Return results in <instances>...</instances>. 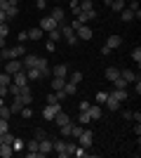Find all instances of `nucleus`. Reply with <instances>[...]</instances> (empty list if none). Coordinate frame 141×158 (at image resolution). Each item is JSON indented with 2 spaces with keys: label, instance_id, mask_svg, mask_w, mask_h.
<instances>
[{
  "label": "nucleus",
  "instance_id": "1",
  "mask_svg": "<svg viewBox=\"0 0 141 158\" xmlns=\"http://www.w3.org/2000/svg\"><path fill=\"white\" fill-rule=\"evenodd\" d=\"M59 31H61V38L66 40L68 45H75V43H78V35H75V31L71 28V24H61Z\"/></svg>",
  "mask_w": 141,
  "mask_h": 158
},
{
  "label": "nucleus",
  "instance_id": "2",
  "mask_svg": "<svg viewBox=\"0 0 141 158\" xmlns=\"http://www.w3.org/2000/svg\"><path fill=\"white\" fill-rule=\"evenodd\" d=\"M14 99H17L21 106H31V104H33V94H31V87H21V92H19V94H14Z\"/></svg>",
  "mask_w": 141,
  "mask_h": 158
},
{
  "label": "nucleus",
  "instance_id": "3",
  "mask_svg": "<svg viewBox=\"0 0 141 158\" xmlns=\"http://www.w3.org/2000/svg\"><path fill=\"white\" fill-rule=\"evenodd\" d=\"M94 142V132L92 130H82L80 135H78V146H82V149H89Z\"/></svg>",
  "mask_w": 141,
  "mask_h": 158
},
{
  "label": "nucleus",
  "instance_id": "4",
  "mask_svg": "<svg viewBox=\"0 0 141 158\" xmlns=\"http://www.w3.org/2000/svg\"><path fill=\"white\" fill-rule=\"evenodd\" d=\"M61 111V102H57V104H47L45 109H42V118L45 120H54V116Z\"/></svg>",
  "mask_w": 141,
  "mask_h": 158
},
{
  "label": "nucleus",
  "instance_id": "5",
  "mask_svg": "<svg viewBox=\"0 0 141 158\" xmlns=\"http://www.w3.org/2000/svg\"><path fill=\"white\" fill-rule=\"evenodd\" d=\"M12 83L14 85H19V87H28V76H26V69H21V71H17V73H12Z\"/></svg>",
  "mask_w": 141,
  "mask_h": 158
},
{
  "label": "nucleus",
  "instance_id": "6",
  "mask_svg": "<svg viewBox=\"0 0 141 158\" xmlns=\"http://www.w3.org/2000/svg\"><path fill=\"white\" fill-rule=\"evenodd\" d=\"M52 142H54V139H49V137H45V139L38 142V153H40L42 158H45L47 153H52Z\"/></svg>",
  "mask_w": 141,
  "mask_h": 158
},
{
  "label": "nucleus",
  "instance_id": "7",
  "mask_svg": "<svg viewBox=\"0 0 141 158\" xmlns=\"http://www.w3.org/2000/svg\"><path fill=\"white\" fill-rule=\"evenodd\" d=\"M21 69H24V64H21L19 59H7L5 61V73H10V76L17 73V71H21Z\"/></svg>",
  "mask_w": 141,
  "mask_h": 158
},
{
  "label": "nucleus",
  "instance_id": "8",
  "mask_svg": "<svg viewBox=\"0 0 141 158\" xmlns=\"http://www.w3.org/2000/svg\"><path fill=\"white\" fill-rule=\"evenodd\" d=\"M21 64H24V69H38V59H40V57H38V54H24V57H21Z\"/></svg>",
  "mask_w": 141,
  "mask_h": 158
},
{
  "label": "nucleus",
  "instance_id": "9",
  "mask_svg": "<svg viewBox=\"0 0 141 158\" xmlns=\"http://www.w3.org/2000/svg\"><path fill=\"white\" fill-rule=\"evenodd\" d=\"M75 35H78L80 40H92V35H94V33H92V28H89L87 24H82V26H78V28H75Z\"/></svg>",
  "mask_w": 141,
  "mask_h": 158
},
{
  "label": "nucleus",
  "instance_id": "10",
  "mask_svg": "<svg viewBox=\"0 0 141 158\" xmlns=\"http://www.w3.org/2000/svg\"><path fill=\"white\" fill-rule=\"evenodd\" d=\"M40 28H42L45 33H49V31H54V28H59V24H57L52 17H45V19L40 21Z\"/></svg>",
  "mask_w": 141,
  "mask_h": 158
},
{
  "label": "nucleus",
  "instance_id": "11",
  "mask_svg": "<svg viewBox=\"0 0 141 158\" xmlns=\"http://www.w3.org/2000/svg\"><path fill=\"white\" fill-rule=\"evenodd\" d=\"M52 76H57V78H66V76H68V64H57V66H52Z\"/></svg>",
  "mask_w": 141,
  "mask_h": 158
},
{
  "label": "nucleus",
  "instance_id": "12",
  "mask_svg": "<svg viewBox=\"0 0 141 158\" xmlns=\"http://www.w3.org/2000/svg\"><path fill=\"white\" fill-rule=\"evenodd\" d=\"M104 104H106V109H108V111H118V109H120V104H122V102H120V99H115L113 94L108 92V99H106V102H104Z\"/></svg>",
  "mask_w": 141,
  "mask_h": 158
},
{
  "label": "nucleus",
  "instance_id": "13",
  "mask_svg": "<svg viewBox=\"0 0 141 158\" xmlns=\"http://www.w3.org/2000/svg\"><path fill=\"white\" fill-rule=\"evenodd\" d=\"M87 113H89V118H92V120H99L101 116H104V111H101V104H89Z\"/></svg>",
  "mask_w": 141,
  "mask_h": 158
},
{
  "label": "nucleus",
  "instance_id": "14",
  "mask_svg": "<svg viewBox=\"0 0 141 158\" xmlns=\"http://www.w3.org/2000/svg\"><path fill=\"white\" fill-rule=\"evenodd\" d=\"M49 17H52V19L57 21L59 26H61V24H66V21H64V19H66V17H64V10H61V7H54L52 12H49Z\"/></svg>",
  "mask_w": 141,
  "mask_h": 158
},
{
  "label": "nucleus",
  "instance_id": "15",
  "mask_svg": "<svg viewBox=\"0 0 141 158\" xmlns=\"http://www.w3.org/2000/svg\"><path fill=\"white\" fill-rule=\"evenodd\" d=\"M118 76H120V71H118L115 66H108L106 71H104V78H106V80H111V83H113V80L118 78Z\"/></svg>",
  "mask_w": 141,
  "mask_h": 158
},
{
  "label": "nucleus",
  "instance_id": "16",
  "mask_svg": "<svg viewBox=\"0 0 141 158\" xmlns=\"http://www.w3.org/2000/svg\"><path fill=\"white\" fill-rule=\"evenodd\" d=\"M64 83H66V78H57V76H52V83H49V85H52L54 92H61V90H64Z\"/></svg>",
  "mask_w": 141,
  "mask_h": 158
},
{
  "label": "nucleus",
  "instance_id": "17",
  "mask_svg": "<svg viewBox=\"0 0 141 158\" xmlns=\"http://www.w3.org/2000/svg\"><path fill=\"white\" fill-rule=\"evenodd\" d=\"M61 92L66 94V97H71V94H75V92H78V85H75V83H71V80H66V83H64V90H61Z\"/></svg>",
  "mask_w": 141,
  "mask_h": 158
},
{
  "label": "nucleus",
  "instance_id": "18",
  "mask_svg": "<svg viewBox=\"0 0 141 158\" xmlns=\"http://www.w3.org/2000/svg\"><path fill=\"white\" fill-rule=\"evenodd\" d=\"M120 45H122V38H120V35H111V38L106 40V47H111V50H118Z\"/></svg>",
  "mask_w": 141,
  "mask_h": 158
},
{
  "label": "nucleus",
  "instance_id": "19",
  "mask_svg": "<svg viewBox=\"0 0 141 158\" xmlns=\"http://www.w3.org/2000/svg\"><path fill=\"white\" fill-rule=\"evenodd\" d=\"M120 78H122V80H127V83H134V80L139 78V76H136V73L132 71V69H125V71H120Z\"/></svg>",
  "mask_w": 141,
  "mask_h": 158
},
{
  "label": "nucleus",
  "instance_id": "20",
  "mask_svg": "<svg viewBox=\"0 0 141 158\" xmlns=\"http://www.w3.org/2000/svg\"><path fill=\"white\" fill-rule=\"evenodd\" d=\"M14 156V149L10 144H0V158H12Z\"/></svg>",
  "mask_w": 141,
  "mask_h": 158
},
{
  "label": "nucleus",
  "instance_id": "21",
  "mask_svg": "<svg viewBox=\"0 0 141 158\" xmlns=\"http://www.w3.org/2000/svg\"><path fill=\"white\" fill-rule=\"evenodd\" d=\"M54 123H57V125H66V123H71V118H68V113L59 111L57 116H54Z\"/></svg>",
  "mask_w": 141,
  "mask_h": 158
},
{
  "label": "nucleus",
  "instance_id": "22",
  "mask_svg": "<svg viewBox=\"0 0 141 158\" xmlns=\"http://www.w3.org/2000/svg\"><path fill=\"white\" fill-rule=\"evenodd\" d=\"M118 14H120V19L127 21V24H129V21H134V12H132L129 7H125V10H122V12H118Z\"/></svg>",
  "mask_w": 141,
  "mask_h": 158
},
{
  "label": "nucleus",
  "instance_id": "23",
  "mask_svg": "<svg viewBox=\"0 0 141 158\" xmlns=\"http://www.w3.org/2000/svg\"><path fill=\"white\" fill-rule=\"evenodd\" d=\"M42 35H45V31H42L40 26H38V28H31V31H28V40H40Z\"/></svg>",
  "mask_w": 141,
  "mask_h": 158
},
{
  "label": "nucleus",
  "instance_id": "24",
  "mask_svg": "<svg viewBox=\"0 0 141 158\" xmlns=\"http://www.w3.org/2000/svg\"><path fill=\"white\" fill-rule=\"evenodd\" d=\"M78 7H80V12H89V10H94V0H80Z\"/></svg>",
  "mask_w": 141,
  "mask_h": 158
},
{
  "label": "nucleus",
  "instance_id": "25",
  "mask_svg": "<svg viewBox=\"0 0 141 158\" xmlns=\"http://www.w3.org/2000/svg\"><path fill=\"white\" fill-rule=\"evenodd\" d=\"M10 116H12V111H10V106H7L5 102L0 99V118H7V120H10Z\"/></svg>",
  "mask_w": 141,
  "mask_h": 158
},
{
  "label": "nucleus",
  "instance_id": "26",
  "mask_svg": "<svg viewBox=\"0 0 141 158\" xmlns=\"http://www.w3.org/2000/svg\"><path fill=\"white\" fill-rule=\"evenodd\" d=\"M17 17H19V7H7L5 10V19H17Z\"/></svg>",
  "mask_w": 141,
  "mask_h": 158
},
{
  "label": "nucleus",
  "instance_id": "27",
  "mask_svg": "<svg viewBox=\"0 0 141 158\" xmlns=\"http://www.w3.org/2000/svg\"><path fill=\"white\" fill-rule=\"evenodd\" d=\"M125 7H127L125 0H113V2H111V10H113V12H122Z\"/></svg>",
  "mask_w": 141,
  "mask_h": 158
},
{
  "label": "nucleus",
  "instance_id": "28",
  "mask_svg": "<svg viewBox=\"0 0 141 158\" xmlns=\"http://www.w3.org/2000/svg\"><path fill=\"white\" fill-rule=\"evenodd\" d=\"M12 54H14V59H21V57H24V54H26V47L21 45H17V47H12Z\"/></svg>",
  "mask_w": 141,
  "mask_h": 158
},
{
  "label": "nucleus",
  "instance_id": "29",
  "mask_svg": "<svg viewBox=\"0 0 141 158\" xmlns=\"http://www.w3.org/2000/svg\"><path fill=\"white\" fill-rule=\"evenodd\" d=\"M26 76H28V80H40L42 78L40 69H26Z\"/></svg>",
  "mask_w": 141,
  "mask_h": 158
},
{
  "label": "nucleus",
  "instance_id": "30",
  "mask_svg": "<svg viewBox=\"0 0 141 158\" xmlns=\"http://www.w3.org/2000/svg\"><path fill=\"white\" fill-rule=\"evenodd\" d=\"M78 123H80V125H89V123H92L89 113L87 111H80V113H78Z\"/></svg>",
  "mask_w": 141,
  "mask_h": 158
},
{
  "label": "nucleus",
  "instance_id": "31",
  "mask_svg": "<svg viewBox=\"0 0 141 158\" xmlns=\"http://www.w3.org/2000/svg\"><path fill=\"white\" fill-rule=\"evenodd\" d=\"M111 94H113L115 99H120V102H125V99L129 97V92H127V90H113V92H111Z\"/></svg>",
  "mask_w": 141,
  "mask_h": 158
},
{
  "label": "nucleus",
  "instance_id": "32",
  "mask_svg": "<svg viewBox=\"0 0 141 158\" xmlns=\"http://www.w3.org/2000/svg\"><path fill=\"white\" fill-rule=\"evenodd\" d=\"M113 85H115V90H127V85H129V83H127V80H122L120 76H118V78L113 80Z\"/></svg>",
  "mask_w": 141,
  "mask_h": 158
},
{
  "label": "nucleus",
  "instance_id": "33",
  "mask_svg": "<svg viewBox=\"0 0 141 158\" xmlns=\"http://www.w3.org/2000/svg\"><path fill=\"white\" fill-rule=\"evenodd\" d=\"M66 80H71V83H75V85H80V83H82V73H80V71H75V73H71Z\"/></svg>",
  "mask_w": 141,
  "mask_h": 158
},
{
  "label": "nucleus",
  "instance_id": "34",
  "mask_svg": "<svg viewBox=\"0 0 141 158\" xmlns=\"http://www.w3.org/2000/svg\"><path fill=\"white\" fill-rule=\"evenodd\" d=\"M10 83H12V76H10V73H5V71H2V73H0V87H2V85H10Z\"/></svg>",
  "mask_w": 141,
  "mask_h": 158
},
{
  "label": "nucleus",
  "instance_id": "35",
  "mask_svg": "<svg viewBox=\"0 0 141 158\" xmlns=\"http://www.w3.org/2000/svg\"><path fill=\"white\" fill-rule=\"evenodd\" d=\"M73 156H75V158H85V156H89V151H87V149H82V146H75Z\"/></svg>",
  "mask_w": 141,
  "mask_h": 158
},
{
  "label": "nucleus",
  "instance_id": "36",
  "mask_svg": "<svg viewBox=\"0 0 141 158\" xmlns=\"http://www.w3.org/2000/svg\"><path fill=\"white\" fill-rule=\"evenodd\" d=\"M94 97H96V104H104V102H106V99H108V92H104V90H99V92L94 94Z\"/></svg>",
  "mask_w": 141,
  "mask_h": 158
},
{
  "label": "nucleus",
  "instance_id": "37",
  "mask_svg": "<svg viewBox=\"0 0 141 158\" xmlns=\"http://www.w3.org/2000/svg\"><path fill=\"white\" fill-rule=\"evenodd\" d=\"M132 59H134L136 64H141V47H139V45H136L134 50H132Z\"/></svg>",
  "mask_w": 141,
  "mask_h": 158
},
{
  "label": "nucleus",
  "instance_id": "38",
  "mask_svg": "<svg viewBox=\"0 0 141 158\" xmlns=\"http://www.w3.org/2000/svg\"><path fill=\"white\" fill-rule=\"evenodd\" d=\"M49 40H54V43H59V40H61V31H59V28L49 31Z\"/></svg>",
  "mask_w": 141,
  "mask_h": 158
},
{
  "label": "nucleus",
  "instance_id": "39",
  "mask_svg": "<svg viewBox=\"0 0 141 158\" xmlns=\"http://www.w3.org/2000/svg\"><path fill=\"white\" fill-rule=\"evenodd\" d=\"M21 116H24V118H31V116H33V109H31V106H21Z\"/></svg>",
  "mask_w": 141,
  "mask_h": 158
},
{
  "label": "nucleus",
  "instance_id": "40",
  "mask_svg": "<svg viewBox=\"0 0 141 158\" xmlns=\"http://www.w3.org/2000/svg\"><path fill=\"white\" fill-rule=\"evenodd\" d=\"M12 149H14V151H21V149H24V142H21L19 137H14V142H12Z\"/></svg>",
  "mask_w": 141,
  "mask_h": 158
},
{
  "label": "nucleus",
  "instance_id": "41",
  "mask_svg": "<svg viewBox=\"0 0 141 158\" xmlns=\"http://www.w3.org/2000/svg\"><path fill=\"white\" fill-rule=\"evenodd\" d=\"M10 111H12V113H19V111H21V104L17 102V99H12V104H10Z\"/></svg>",
  "mask_w": 141,
  "mask_h": 158
},
{
  "label": "nucleus",
  "instance_id": "42",
  "mask_svg": "<svg viewBox=\"0 0 141 158\" xmlns=\"http://www.w3.org/2000/svg\"><path fill=\"white\" fill-rule=\"evenodd\" d=\"M10 35V26L7 24H0V38H7Z\"/></svg>",
  "mask_w": 141,
  "mask_h": 158
},
{
  "label": "nucleus",
  "instance_id": "43",
  "mask_svg": "<svg viewBox=\"0 0 141 158\" xmlns=\"http://www.w3.org/2000/svg\"><path fill=\"white\" fill-rule=\"evenodd\" d=\"M127 7H129V10H132L134 14H136V12H141V7H139V0H132V2H129Z\"/></svg>",
  "mask_w": 141,
  "mask_h": 158
},
{
  "label": "nucleus",
  "instance_id": "44",
  "mask_svg": "<svg viewBox=\"0 0 141 158\" xmlns=\"http://www.w3.org/2000/svg\"><path fill=\"white\" fill-rule=\"evenodd\" d=\"M10 130V120L7 118H0V132H7Z\"/></svg>",
  "mask_w": 141,
  "mask_h": 158
},
{
  "label": "nucleus",
  "instance_id": "45",
  "mask_svg": "<svg viewBox=\"0 0 141 158\" xmlns=\"http://www.w3.org/2000/svg\"><path fill=\"white\" fill-rule=\"evenodd\" d=\"M26 149L28 151H38V139H31V142L26 144Z\"/></svg>",
  "mask_w": 141,
  "mask_h": 158
},
{
  "label": "nucleus",
  "instance_id": "46",
  "mask_svg": "<svg viewBox=\"0 0 141 158\" xmlns=\"http://www.w3.org/2000/svg\"><path fill=\"white\" fill-rule=\"evenodd\" d=\"M45 137H47V132L40 127V130H35V137H33V139H38V142H40V139H45Z\"/></svg>",
  "mask_w": 141,
  "mask_h": 158
},
{
  "label": "nucleus",
  "instance_id": "47",
  "mask_svg": "<svg viewBox=\"0 0 141 158\" xmlns=\"http://www.w3.org/2000/svg\"><path fill=\"white\" fill-rule=\"evenodd\" d=\"M57 102H59V97H57V92L47 94V104H57Z\"/></svg>",
  "mask_w": 141,
  "mask_h": 158
},
{
  "label": "nucleus",
  "instance_id": "48",
  "mask_svg": "<svg viewBox=\"0 0 141 158\" xmlns=\"http://www.w3.org/2000/svg\"><path fill=\"white\" fill-rule=\"evenodd\" d=\"M17 40H19L21 45H24V43L28 40V31H21V33H19V38H17Z\"/></svg>",
  "mask_w": 141,
  "mask_h": 158
},
{
  "label": "nucleus",
  "instance_id": "49",
  "mask_svg": "<svg viewBox=\"0 0 141 158\" xmlns=\"http://www.w3.org/2000/svg\"><path fill=\"white\" fill-rule=\"evenodd\" d=\"M47 52H54V50H57V43H54V40H47Z\"/></svg>",
  "mask_w": 141,
  "mask_h": 158
},
{
  "label": "nucleus",
  "instance_id": "50",
  "mask_svg": "<svg viewBox=\"0 0 141 158\" xmlns=\"http://www.w3.org/2000/svg\"><path fill=\"white\" fill-rule=\"evenodd\" d=\"M132 120H134V123H141V111H132Z\"/></svg>",
  "mask_w": 141,
  "mask_h": 158
},
{
  "label": "nucleus",
  "instance_id": "51",
  "mask_svg": "<svg viewBox=\"0 0 141 158\" xmlns=\"http://www.w3.org/2000/svg\"><path fill=\"white\" fill-rule=\"evenodd\" d=\"M71 10H73V14L80 12V7H78V0H71Z\"/></svg>",
  "mask_w": 141,
  "mask_h": 158
},
{
  "label": "nucleus",
  "instance_id": "52",
  "mask_svg": "<svg viewBox=\"0 0 141 158\" xmlns=\"http://www.w3.org/2000/svg\"><path fill=\"white\" fill-rule=\"evenodd\" d=\"M111 52H113V50H111V47H106V45L101 47V57H108V54H111Z\"/></svg>",
  "mask_w": 141,
  "mask_h": 158
},
{
  "label": "nucleus",
  "instance_id": "53",
  "mask_svg": "<svg viewBox=\"0 0 141 158\" xmlns=\"http://www.w3.org/2000/svg\"><path fill=\"white\" fill-rule=\"evenodd\" d=\"M26 158H42L38 151H26Z\"/></svg>",
  "mask_w": 141,
  "mask_h": 158
},
{
  "label": "nucleus",
  "instance_id": "54",
  "mask_svg": "<svg viewBox=\"0 0 141 158\" xmlns=\"http://www.w3.org/2000/svg\"><path fill=\"white\" fill-rule=\"evenodd\" d=\"M87 109H89V102H85V99H82V102H80V111H87Z\"/></svg>",
  "mask_w": 141,
  "mask_h": 158
},
{
  "label": "nucleus",
  "instance_id": "55",
  "mask_svg": "<svg viewBox=\"0 0 141 158\" xmlns=\"http://www.w3.org/2000/svg\"><path fill=\"white\" fill-rule=\"evenodd\" d=\"M7 7H10V2H7V0H0V10H2V12H5Z\"/></svg>",
  "mask_w": 141,
  "mask_h": 158
},
{
  "label": "nucleus",
  "instance_id": "56",
  "mask_svg": "<svg viewBox=\"0 0 141 158\" xmlns=\"http://www.w3.org/2000/svg\"><path fill=\"white\" fill-rule=\"evenodd\" d=\"M122 118H125V120H132V111H122Z\"/></svg>",
  "mask_w": 141,
  "mask_h": 158
},
{
  "label": "nucleus",
  "instance_id": "57",
  "mask_svg": "<svg viewBox=\"0 0 141 158\" xmlns=\"http://www.w3.org/2000/svg\"><path fill=\"white\" fill-rule=\"evenodd\" d=\"M134 132H136V137H141V123H136V125H134Z\"/></svg>",
  "mask_w": 141,
  "mask_h": 158
},
{
  "label": "nucleus",
  "instance_id": "58",
  "mask_svg": "<svg viewBox=\"0 0 141 158\" xmlns=\"http://www.w3.org/2000/svg\"><path fill=\"white\" fill-rule=\"evenodd\" d=\"M7 2H10L12 7H19V0H7Z\"/></svg>",
  "mask_w": 141,
  "mask_h": 158
},
{
  "label": "nucleus",
  "instance_id": "59",
  "mask_svg": "<svg viewBox=\"0 0 141 158\" xmlns=\"http://www.w3.org/2000/svg\"><path fill=\"white\" fill-rule=\"evenodd\" d=\"M5 21H7V19H5V12L0 10V24H5Z\"/></svg>",
  "mask_w": 141,
  "mask_h": 158
},
{
  "label": "nucleus",
  "instance_id": "60",
  "mask_svg": "<svg viewBox=\"0 0 141 158\" xmlns=\"http://www.w3.org/2000/svg\"><path fill=\"white\" fill-rule=\"evenodd\" d=\"M2 47H5V38H0V50H2Z\"/></svg>",
  "mask_w": 141,
  "mask_h": 158
},
{
  "label": "nucleus",
  "instance_id": "61",
  "mask_svg": "<svg viewBox=\"0 0 141 158\" xmlns=\"http://www.w3.org/2000/svg\"><path fill=\"white\" fill-rule=\"evenodd\" d=\"M2 137H5V132H0V144H2Z\"/></svg>",
  "mask_w": 141,
  "mask_h": 158
},
{
  "label": "nucleus",
  "instance_id": "62",
  "mask_svg": "<svg viewBox=\"0 0 141 158\" xmlns=\"http://www.w3.org/2000/svg\"><path fill=\"white\" fill-rule=\"evenodd\" d=\"M42 2H47V0H42Z\"/></svg>",
  "mask_w": 141,
  "mask_h": 158
},
{
  "label": "nucleus",
  "instance_id": "63",
  "mask_svg": "<svg viewBox=\"0 0 141 158\" xmlns=\"http://www.w3.org/2000/svg\"><path fill=\"white\" fill-rule=\"evenodd\" d=\"M0 64H2V61H0Z\"/></svg>",
  "mask_w": 141,
  "mask_h": 158
}]
</instances>
